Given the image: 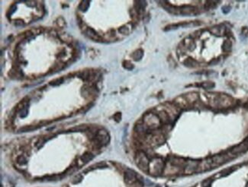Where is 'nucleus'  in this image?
<instances>
[{"mask_svg": "<svg viewBox=\"0 0 248 187\" xmlns=\"http://www.w3.org/2000/svg\"><path fill=\"white\" fill-rule=\"evenodd\" d=\"M165 168V163L160 157H155L150 161L149 173L153 176H160L163 174Z\"/></svg>", "mask_w": 248, "mask_h": 187, "instance_id": "nucleus-1", "label": "nucleus"}, {"mask_svg": "<svg viewBox=\"0 0 248 187\" xmlns=\"http://www.w3.org/2000/svg\"><path fill=\"white\" fill-rule=\"evenodd\" d=\"M143 123L149 130H156L161 126V121L157 114L147 113L144 116Z\"/></svg>", "mask_w": 248, "mask_h": 187, "instance_id": "nucleus-2", "label": "nucleus"}, {"mask_svg": "<svg viewBox=\"0 0 248 187\" xmlns=\"http://www.w3.org/2000/svg\"><path fill=\"white\" fill-rule=\"evenodd\" d=\"M150 160L144 151H138L135 155V162L137 166L144 172H147L149 171Z\"/></svg>", "mask_w": 248, "mask_h": 187, "instance_id": "nucleus-3", "label": "nucleus"}, {"mask_svg": "<svg viewBox=\"0 0 248 187\" xmlns=\"http://www.w3.org/2000/svg\"><path fill=\"white\" fill-rule=\"evenodd\" d=\"M199 163L200 161H196V160L187 161L185 167H183V174H186V175H192L195 173H197Z\"/></svg>", "mask_w": 248, "mask_h": 187, "instance_id": "nucleus-4", "label": "nucleus"}, {"mask_svg": "<svg viewBox=\"0 0 248 187\" xmlns=\"http://www.w3.org/2000/svg\"><path fill=\"white\" fill-rule=\"evenodd\" d=\"M230 159H231V157L228 155V154H216V155L212 157V163H213V167H219V166L222 165V164L228 162Z\"/></svg>", "mask_w": 248, "mask_h": 187, "instance_id": "nucleus-5", "label": "nucleus"}, {"mask_svg": "<svg viewBox=\"0 0 248 187\" xmlns=\"http://www.w3.org/2000/svg\"><path fill=\"white\" fill-rule=\"evenodd\" d=\"M212 168H214V167L212 157H208V158L204 159V160L200 161L198 170H197V173L210 171V170H212Z\"/></svg>", "mask_w": 248, "mask_h": 187, "instance_id": "nucleus-6", "label": "nucleus"}, {"mask_svg": "<svg viewBox=\"0 0 248 187\" xmlns=\"http://www.w3.org/2000/svg\"><path fill=\"white\" fill-rule=\"evenodd\" d=\"M174 104L178 107L180 109H187L189 107V104L186 101L184 96H179L178 98L174 100Z\"/></svg>", "mask_w": 248, "mask_h": 187, "instance_id": "nucleus-7", "label": "nucleus"}, {"mask_svg": "<svg viewBox=\"0 0 248 187\" xmlns=\"http://www.w3.org/2000/svg\"><path fill=\"white\" fill-rule=\"evenodd\" d=\"M125 180L128 184H133L137 181V175L132 170H126L125 172Z\"/></svg>", "mask_w": 248, "mask_h": 187, "instance_id": "nucleus-8", "label": "nucleus"}, {"mask_svg": "<svg viewBox=\"0 0 248 187\" xmlns=\"http://www.w3.org/2000/svg\"><path fill=\"white\" fill-rule=\"evenodd\" d=\"M186 163V161L184 158L173 157H172L171 160H170V164H171L172 165L175 166V167H179V168H181V169L183 170V167H185Z\"/></svg>", "mask_w": 248, "mask_h": 187, "instance_id": "nucleus-9", "label": "nucleus"}, {"mask_svg": "<svg viewBox=\"0 0 248 187\" xmlns=\"http://www.w3.org/2000/svg\"><path fill=\"white\" fill-rule=\"evenodd\" d=\"M157 116L160 118L161 123H164V124H169V123H170V122H171L170 116H169L168 113H167V111L165 110L164 109L159 111L158 113H157Z\"/></svg>", "mask_w": 248, "mask_h": 187, "instance_id": "nucleus-10", "label": "nucleus"}, {"mask_svg": "<svg viewBox=\"0 0 248 187\" xmlns=\"http://www.w3.org/2000/svg\"><path fill=\"white\" fill-rule=\"evenodd\" d=\"M195 11H196V8L192 5H184V6L181 7L180 9V13L184 15H192L195 13Z\"/></svg>", "mask_w": 248, "mask_h": 187, "instance_id": "nucleus-11", "label": "nucleus"}, {"mask_svg": "<svg viewBox=\"0 0 248 187\" xmlns=\"http://www.w3.org/2000/svg\"><path fill=\"white\" fill-rule=\"evenodd\" d=\"M225 31H226V29H225V27L222 26V25H220V26L213 27L210 30V31H211L212 34H213L216 35V36H222L223 34H225Z\"/></svg>", "mask_w": 248, "mask_h": 187, "instance_id": "nucleus-12", "label": "nucleus"}, {"mask_svg": "<svg viewBox=\"0 0 248 187\" xmlns=\"http://www.w3.org/2000/svg\"><path fill=\"white\" fill-rule=\"evenodd\" d=\"M85 33H86V34L89 37H90V38L92 39V40H101V37H99V35H98V34H97V32L95 31H94L93 29L88 28L85 30Z\"/></svg>", "mask_w": 248, "mask_h": 187, "instance_id": "nucleus-13", "label": "nucleus"}, {"mask_svg": "<svg viewBox=\"0 0 248 187\" xmlns=\"http://www.w3.org/2000/svg\"><path fill=\"white\" fill-rule=\"evenodd\" d=\"M186 99V101H188V103L189 104H194V103L196 102L198 99V95L197 93L195 92H190L188 93L187 95H186V96H184Z\"/></svg>", "mask_w": 248, "mask_h": 187, "instance_id": "nucleus-14", "label": "nucleus"}, {"mask_svg": "<svg viewBox=\"0 0 248 187\" xmlns=\"http://www.w3.org/2000/svg\"><path fill=\"white\" fill-rule=\"evenodd\" d=\"M234 168H235V167H229V168H227V169L224 170V171H221V172L218 174V175H219L218 176V177H226V176L229 175V174L233 173L234 171L236 170V169H234Z\"/></svg>", "mask_w": 248, "mask_h": 187, "instance_id": "nucleus-15", "label": "nucleus"}, {"mask_svg": "<svg viewBox=\"0 0 248 187\" xmlns=\"http://www.w3.org/2000/svg\"><path fill=\"white\" fill-rule=\"evenodd\" d=\"M212 182H213L212 178H208V179L204 180L203 181L199 183L195 187H210L212 185Z\"/></svg>", "mask_w": 248, "mask_h": 187, "instance_id": "nucleus-16", "label": "nucleus"}, {"mask_svg": "<svg viewBox=\"0 0 248 187\" xmlns=\"http://www.w3.org/2000/svg\"><path fill=\"white\" fill-rule=\"evenodd\" d=\"M143 55H144V53H143V50H137L136 51L134 52V53L132 54V58L134 59V60H135V61H139V60H141V59L143 57Z\"/></svg>", "mask_w": 248, "mask_h": 187, "instance_id": "nucleus-17", "label": "nucleus"}, {"mask_svg": "<svg viewBox=\"0 0 248 187\" xmlns=\"http://www.w3.org/2000/svg\"><path fill=\"white\" fill-rule=\"evenodd\" d=\"M184 64H185L186 66L190 67V68L196 67L197 66H198V63H197L195 60L191 58H189L187 59V60H186V61L184 62Z\"/></svg>", "mask_w": 248, "mask_h": 187, "instance_id": "nucleus-18", "label": "nucleus"}, {"mask_svg": "<svg viewBox=\"0 0 248 187\" xmlns=\"http://www.w3.org/2000/svg\"><path fill=\"white\" fill-rule=\"evenodd\" d=\"M231 47H232V43L230 40H225L224 42L223 45H222V49L226 53H228L231 50Z\"/></svg>", "mask_w": 248, "mask_h": 187, "instance_id": "nucleus-19", "label": "nucleus"}, {"mask_svg": "<svg viewBox=\"0 0 248 187\" xmlns=\"http://www.w3.org/2000/svg\"><path fill=\"white\" fill-rule=\"evenodd\" d=\"M183 43H184V45L186 46V47H187L188 50H192L194 49V47H195V44H194L193 41L192 40H190V39H186V40H184V42H183Z\"/></svg>", "mask_w": 248, "mask_h": 187, "instance_id": "nucleus-20", "label": "nucleus"}, {"mask_svg": "<svg viewBox=\"0 0 248 187\" xmlns=\"http://www.w3.org/2000/svg\"><path fill=\"white\" fill-rule=\"evenodd\" d=\"M118 31H119V33L122 34L128 35V34L130 33L131 28H128V25H123V26L121 27L120 28L118 29Z\"/></svg>", "mask_w": 248, "mask_h": 187, "instance_id": "nucleus-21", "label": "nucleus"}, {"mask_svg": "<svg viewBox=\"0 0 248 187\" xmlns=\"http://www.w3.org/2000/svg\"><path fill=\"white\" fill-rule=\"evenodd\" d=\"M92 158H93V154H92L89 152H86L82 157V161H83V162H88V161H89Z\"/></svg>", "mask_w": 248, "mask_h": 187, "instance_id": "nucleus-22", "label": "nucleus"}, {"mask_svg": "<svg viewBox=\"0 0 248 187\" xmlns=\"http://www.w3.org/2000/svg\"><path fill=\"white\" fill-rule=\"evenodd\" d=\"M64 81V78H57V79H54L53 81H51L50 82V85H52V86H58L60 84L63 82Z\"/></svg>", "mask_w": 248, "mask_h": 187, "instance_id": "nucleus-23", "label": "nucleus"}, {"mask_svg": "<svg viewBox=\"0 0 248 187\" xmlns=\"http://www.w3.org/2000/svg\"><path fill=\"white\" fill-rule=\"evenodd\" d=\"M89 2H88V1H83V2H82L80 3L79 8L83 12H86L87 10V8H89Z\"/></svg>", "mask_w": 248, "mask_h": 187, "instance_id": "nucleus-24", "label": "nucleus"}, {"mask_svg": "<svg viewBox=\"0 0 248 187\" xmlns=\"http://www.w3.org/2000/svg\"><path fill=\"white\" fill-rule=\"evenodd\" d=\"M201 86L205 89H211V88H214L215 85H214V83L211 82V81H206V82L202 83Z\"/></svg>", "mask_w": 248, "mask_h": 187, "instance_id": "nucleus-25", "label": "nucleus"}, {"mask_svg": "<svg viewBox=\"0 0 248 187\" xmlns=\"http://www.w3.org/2000/svg\"><path fill=\"white\" fill-rule=\"evenodd\" d=\"M123 66H124V67H125V68L126 69H128V70H132V69L134 68L133 65H132V63H131V62H129V61H125V62H124Z\"/></svg>", "mask_w": 248, "mask_h": 187, "instance_id": "nucleus-26", "label": "nucleus"}, {"mask_svg": "<svg viewBox=\"0 0 248 187\" xmlns=\"http://www.w3.org/2000/svg\"><path fill=\"white\" fill-rule=\"evenodd\" d=\"M17 162L19 164H25V163H26V159L24 157L21 156V157H18V158H17Z\"/></svg>", "mask_w": 248, "mask_h": 187, "instance_id": "nucleus-27", "label": "nucleus"}, {"mask_svg": "<svg viewBox=\"0 0 248 187\" xmlns=\"http://www.w3.org/2000/svg\"><path fill=\"white\" fill-rule=\"evenodd\" d=\"M16 8H17V6L15 5H12V7H11V8L10 9H9V11H8V16H9V15H12V14L14 13V12H15V11L16 10Z\"/></svg>", "mask_w": 248, "mask_h": 187, "instance_id": "nucleus-28", "label": "nucleus"}, {"mask_svg": "<svg viewBox=\"0 0 248 187\" xmlns=\"http://www.w3.org/2000/svg\"><path fill=\"white\" fill-rule=\"evenodd\" d=\"M23 25L24 22L22 20H21V19H17V20L15 21V25H16V26H22Z\"/></svg>", "mask_w": 248, "mask_h": 187, "instance_id": "nucleus-29", "label": "nucleus"}, {"mask_svg": "<svg viewBox=\"0 0 248 187\" xmlns=\"http://www.w3.org/2000/svg\"><path fill=\"white\" fill-rule=\"evenodd\" d=\"M114 118H115V119L117 121V122H119V121H120V119H121V118H122V115H121L120 113H116V114L115 115Z\"/></svg>", "mask_w": 248, "mask_h": 187, "instance_id": "nucleus-30", "label": "nucleus"}, {"mask_svg": "<svg viewBox=\"0 0 248 187\" xmlns=\"http://www.w3.org/2000/svg\"><path fill=\"white\" fill-rule=\"evenodd\" d=\"M222 10H223V12H225V13H227V12H228L230 11V7H223Z\"/></svg>", "mask_w": 248, "mask_h": 187, "instance_id": "nucleus-31", "label": "nucleus"}]
</instances>
